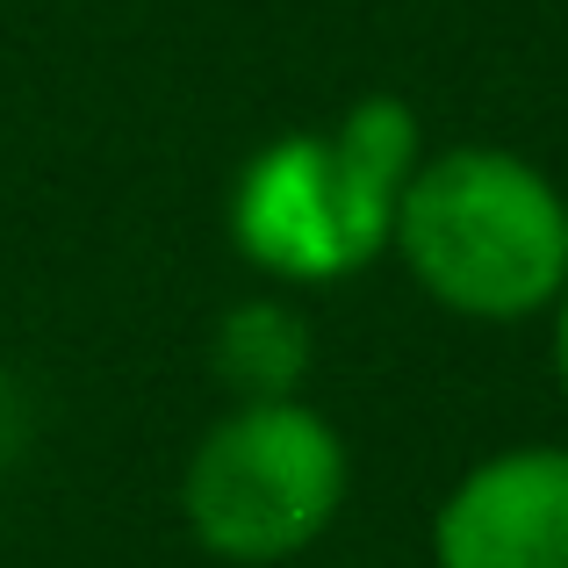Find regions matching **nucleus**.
<instances>
[{"label":"nucleus","mask_w":568,"mask_h":568,"mask_svg":"<svg viewBox=\"0 0 568 568\" xmlns=\"http://www.w3.org/2000/svg\"><path fill=\"white\" fill-rule=\"evenodd\" d=\"M410 173H417L410 101L367 94L332 130L281 138L237 173L231 237L260 274L288 281V288L346 281L388 252Z\"/></svg>","instance_id":"obj_1"},{"label":"nucleus","mask_w":568,"mask_h":568,"mask_svg":"<svg viewBox=\"0 0 568 568\" xmlns=\"http://www.w3.org/2000/svg\"><path fill=\"white\" fill-rule=\"evenodd\" d=\"M403 266L439 310L475 324H518L568 288V202L532 159L497 144H454L417 159L396 202Z\"/></svg>","instance_id":"obj_2"},{"label":"nucleus","mask_w":568,"mask_h":568,"mask_svg":"<svg viewBox=\"0 0 568 568\" xmlns=\"http://www.w3.org/2000/svg\"><path fill=\"white\" fill-rule=\"evenodd\" d=\"M346 439L303 396L237 403L202 432L181 475V518L194 547L231 568L295 561L332 532L346 504Z\"/></svg>","instance_id":"obj_3"},{"label":"nucleus","mask_w":568,"mask_h":568,"mask_svg":"<svg viewBox=\"0 0 568 568\" xmlns=\"http://www.w3.org/2000/svg\"><path fill=\"white\" fill-rule=\"evenodd\" d=\"M439 568H568V446H504L432 511Z\"/></svg>","instance_id":"obj_4"},{"label":"nucleus","mask_w":568,"mask_h":568,"mask_svg":"<svg viewBox=\"0 0 568 568\" xmlns=\"http://www.w3.org/2000/svg\"><path fill=\"white\" fill-rule=\"evenodd\" d=\"M310 375V324L288 303L260 295V303L223 310L216 324V382L237 403H281Z\"/></svg>","instance_id":"obj_5"},{"label":"nucleus","mask_w":568,"mask_h":568,"mask_svg":"<svg viewBox=\"0 0 568 568\" xmlns=\"http://www.w3.org/2000/svg\"><path fill=\"white\" fill-rule=\"evenodd\" d=\"M14 439H22V410H14V396H8V382H0V460L14 454Z\"/></svg>","instance_id":"obj_6"},{"label":"nucleus","mask_w":568,"mask_h":568,"mask_svg":"<svg viewBox=\"0 0 568 568\" xmlns=\"http://www.w3.org/2000/svg\"><path fill=\"white\" fill-rule=\"evenodd\" d=\"M555 375L568 388V288H561V303H555Z\"/></svg>","instance_id":"obj_7"}]
</instances>
